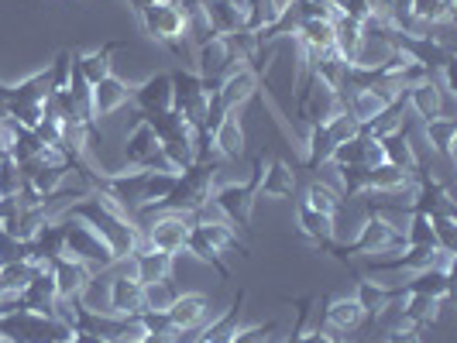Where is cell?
Here are the masks:
<instances>
[{"mask_svg": "<svg viewBox=\"0 0 457 343\" xmlns=\"http://www.w3.org/2000/svg\"><path fill=\"white\" fill-rule=\"evenodd\" d=\"M55 216H59V220H79V224H87V227L114 251L117 265L128 261L137 248H145V233H141V227L135 224V216H128L124 206L114 203V200L104 196V192H87V196L72 200V203H69L62 213H55Z\"/></svg>", "mask_w": 457, "mask_h": 343, "instance_id": "obj_1", "label": "cell"}, {"mask_svg": "<svg viewBox=\"0 0 457 343\" xmlns=\"http://www.w3.org/2000/svg\"><path fill=\"white\" fill-rule=\"evenodd\" d=\"M217 172H220V159H217V155L186 165L183 172L176 176L172 192H169L155 209L141 213V220H152V216L169 213V209H172V213H196L200 206L210 203V196H213V189H217Z\"/></svg>", "mask_w": 457, "mask_h": 343, "instance_id": "obj_2", "label": "cell"}, {"mask_svg": "<svg viewBox=\"0 0 457 343\" xmlns=\"http://www.w3.org/2000/svg\"><path fill=\"white\" fill-rule=\"evenodd\" d=\"M406 244H403V233L392 227L389 220H382L378 213H368L365 220H361V227L354 233V241H327L320 244L323 254H330V257H337L341 265H351V257L354 254H365V257H378V254H392V251H403Z\"/></svg>", "mask_w": 457, "mask_h": 343, "instance_id": "obj_3", "label": "cell"}, {"mask_svg": "<svg viewBox=\"0 0 457 343\" xmlns=\"http://www.w3.org/2000/svg\"><path fill=\"white\" fill-rule=\"evenodd\" d=\"M265 165H269L265 155H258L248 183H224L217 185L213 196H210V203L224 213V220L234 230H252V213L254 203H258V185H262V176H265Z\"/></svg>", "mask_w": 457, "mask_h": 343, "instance_id": "obj_4", "label": "cell"}, {"mask_svg": "<svg viewBox=\"0 0 457 343\" xmlns=\"http://www.w3.org/2000/svg\"><path fill=\"white\" fill-rule=\"evenodd\" d=\"M62 337H72V330L59 316L31 313L21 306L0 313V340L4 343H52Z\"/></svg>", "mask_w": 457, "mask_h": 343, "instance_id": "obj_5", "label": "cell"}, {"mask_svg": "<svg viewBox=\"0 0 457 343\" xmlns=\"http://www.w3.org/2000/svg\"><path fill=\"white\" fill-rule=\"evenodd\" d=\"M137 24L145 28V35L155 45L169 48L176 59H183V38L189 35V24H186V11L179 0H159V4L145 7L137 14Z\"/></svg>", "mask_w": 457, "mask_h": 343, "instance_id": "obj_6", "label": "cell"}, {"mask_svg": "<svg viewBox=\"0 0 457 343\" xmlns=\"http://www.w3.org/2000/svg\"><path fill=\"white\" fill-rule=\"evenodd\" d=\"M213 90H217V83H210L189 69H179V72H172V110L183 117L193 131H200L206 127Z\"/></svg>", "mask_w": 457, "mask_h": 343, "instance_id": "obj_7", "label": "cell"}, {"mask_svg": "<svg viewBox=\"0 0 457 343\" xmlns=\"http://www.w3.org/2000/svg\"><path fill=\"white\" fill-rule=\"evenodd\" d=\"M344 110V93L334 90V86H327L320 83L313 72H303V79H299V90H296V117L303 124H327L330 117Z\"/></svg>", "mask_w": 457, "mask_h": 343, "instance_id": "obj_8", "label": "cell"}, {"mask_svg": "<svg viewBox=\"0 0 457 343\" xmlns=\"http://www.w3.org/2000/svg\"><path fill=\"white\" fill-rule=\"evenodd\" d=\"M62 227H66V254L76 257V261H83L93 274L107 272V268L117 265L114 251H111L87 224H79V220H62Z\"/></svg>", "mask_w": 457, "mask_h": 343, "instance_id": "obj_9", "label": "cell"}, {"mask_svg": "<svg viewBox=\"0 0 457 343\" xmlns=\"http://www.w3.org/2000/svg\"><path fill=\"white\" fill-rule=\"evenodd\" d=\"M189 227H193L189 213H172V209H169V213H159L155 220H145V224H141V233H145V244H148V248L176 257V254L186 251Z\"/></svg>", "mask_w": 457, "mask_h": 343, "instance_id": "obj_10", "label": "cell"}, {"mask_svg": "<svg viewBox=\"0 0 457 343\" xmlns=\"http://www.w3.org/2000/svg\"><path fill=\"white\" fill-rule=\"evenodd\" d=\"M124 161H128L131 168H148V172L169 168L159 135H155V127H152L145 117H137V124L128 131V137H124ZM172 172H176V168H172Z\"/></svg>", "mask_w": 457, "mask_h": 343, "instance_id": "obj_11", "label": "cell"}, {"mask_svg": "<svg viewBox=\"0 0 457 343\" xmlns=\"http://www.w3.org/2000/svg\"><path fill=\"white\" fill-rule=\"evenodd\" d=\"M234 66H241V55L234 38H220V35H210L204 42H196V76H204L210 83H217L220 76H228Z\"/></svg>", "mask_w": 457, "mask_h": 343, "instance_id": "obj_12", "label": "cell"}, {"mask_svg": "<svg viewBox=\"0 0 457 343\" xmlns=\"http://www.w3.org/2000/svg\"><path fill=\"white\" fill-rule=\"evenodd\" d=\"M24 244H28V261L35 268H52V261L66 254V227H62V220L59 216L46 220Z\"/></svg>", "mask_w": 457, "mask_h": 343, "instance_id": "obj_13", "label": "cell"}, {"mask_svg": "<svg viewBox=\"0 0 457 343\" xmlns=\"http://www.w3.org/2000/svg\"><path fill=\"white\" fill-rule=\"evenodd\" d=\"M365 309L358 306L354 296H337V298H327V309H323V323L320 330H327L334 340H344V333H354L361 330L365 323Z\"/></svg>", "mask_w": 457, "mask_h": 343, "instance_id": "obj_14", "label": "cell"}, {"mask_svg": "<svg viewBox=\"0 0 457 343\" xmlns=\"http://www.w3.org/2000/svg\"><path fill=\"white\" fill-rule=\"evenodd\" d=\"M107 313L124 316V320H135L145 313V285L131 272L114 274L111 292H107Z\"/></svg>", "mask_w": 457, "mask_h": 343, "instance_id": "obj_15", "label": "cell"}, {"mask_svg": "<svg viewBox=\"0 0 457 343\" xmlns=\"http://www.w3.org/2000/svg\"><path fill=\"white\" fill-rule=\"evenodd\" d=\"M52 278H55L59 302H72V298L87 296V289H90V282H93V272L83 265V261H76V257L62 254V257L52 261Z\"/></svg>", "mask_w": 457, "mask_h": 343, "instance_id": "obj_16", "label": "cell"}, {"mask_svg": "<svg viewBox=\"0 0 457 343\" xmlns=\"http://www.w3.org/2000/svg\"><path fill=\"white\" fill-rule=\"evenodd\" d=\"M131 93L135 86L131 83H124L120 76H107V79H100L96 86L90 90V110H93V120L100 124V120H107L111 114H117L120 107H128L131 103Z\"/></svg>", "mask_w": 457, "mask_h": 343, "instance_id": "obj_17", "label": "cell"}, {"mask_svg": "<svg viewBox=\"0 0 457 343\" xmlns=\"http://www.w3.org/2000/svg\"><path fill=\"white\" fill-rule=\"evenodd\" d=\"M169 323L179 330V333H189V330H200L210 320V298L204 292H176V298L169 302L165 309Z\"/></svg>", "mask_w": 457, "mask_h": 343, "instance_id": "obj_18", "label": "cell"}, {"mask_svg": "<svg viewBox=\"0 0 457 343\" xmlns=\"http://www.w3.org/2000/svg\"><path fill=\"white\" fill-rule=\"evenodd\" d=\"M131 103L141 110V117L172 110V72H155V76H148L141 86H135Z\"/></svg>", "mask_w": 457, "mask_h": 343, "instance_id": "obj_19", "label": "cell"}, {"mask_svg": "<svg viewBox=\"0 0 457 343\" xmlns=\"http://www.w3.org/2000/svg\"><path fill=\"white\" fill-rule=\"evenodd\" d=\"M172 254L165 251H155V248H137L128 261H120V265H128V272L135 274L141 285H155V282H165V278H172Z\"/></svg>", "mask_w": 457, "mask_h": 343, "instance_id": "obj_20", "label": "cell"}, {"mask_svg": "<svg viewBox=\"0 0 457 343\" xmlns=\"http://www.w3.org/2000/svg\"><path fill=\"white\" fill-rule=\"evenodd\" d=\"M18 306H21V309H31V313H46V316H55V313H59V292H55L52 268H38V272H35V278L24 285V292L18 296Z\"/></svg>", "mask_w": 457, "mask_h": 343, "instance_id": "obj_21", "label": "cell"}, {"mask_svg": "<svg viewBox=\"0 0 457 343\" xmlns=\"http://www.w3.org/2000/svg\"><path fill=\"white\" fill-rule=\"evenodd\" d=\"M210 144H213V155L220 161H234L245 155V127H241L237 110H228V114L213 124Z\"/></svg>", "mask_w": 457, "mask_h": 343, "instance_id": "obj_22", "label": "cell"}, {"mask_svg": "<svg viewBox=\"0 0 457 343\" xmlns=\"http://www.w3.org/2000/svg\"><path fill=\"white\" fill-rule=\"evenodd\" d=\"M204 18L210 35H220V38H234L245 31V7L237 0H206Z\"/></svg>", "mask_w": 457, "mask_h": 343, "instance_id": "obj_23", "label": "cell"}, {"mask_svg": "<svg viewBox=\"0 0 457 343\" xmlns=\"http://www.w3.org/2000/svg\"><path fill=\"white\" fill-rule=\"evenodd\" d=\"M299 189V176L289 161L272 159L265 165V176L258 185V200H293Z\"/></svg>", "mask_w": 457, "mask_h": 343, "instance_id": "obj_24", "label": "cell"}, {"mask_svg": "<svg viewBox=\"0 0 457 343\" xmlns=\"http://www.w3.org/2000/svg\"><path fill=\"white\" fill-rule=\"evenodd\" d=\"M416 185V176L406 172V168H399V165H389V161H382V165H375V168H368V185L365 192L368 196H399V192H406Z\"/></svg>", "mask_w": 457, "mask_h": 343, "instance_id": "obj_25", "label": "cell"}, {"mask_svg": "<svg viewBox=\"0 0 457 343\" xmlns=\"http://www.w3.org/2000/svg\"><path fill=\"white\" fill-rule=\"evenodd\" d=\"M403 296V285H389V282H371V278H358L354 285V298L365 309V316H382L386 309H392V302Z\"/></svg>", "mask_w": 457, "mask_h": 343, "instance_id": "obj_26", "label": "cell"}, {"mask_svg": "<svg viewBox=\"0 0 457 343\" xmlns=\"http://www.w3.org/2000/svg\"><path fill=\"white\" fill-rule=\"evenodd\" d=\"M406 107H410V114H416L423 124L434 120V117H444V93H440V83H436L434 76L412 83L410 90H406Z\"/></svg>", "mask_w": 457, "mask_h": 343, "instance_id": "obj_27", "label": "cell"}, {"mask_svg": "<svg viewBox=\"0 0 457 343\" xmlns=\"http://www.w3.org/2000/svg\"><path fill=\"white\" fill-rule=\"evenodd\" d=\"M403 306H399V326H412V330H423V326H434L440 309L447 302L430 296H416V292H403Z\"/></svg>", "mask_w": 457, "mask_h": 343, "instance_id": "obj_28", "label": "cell"}, {"mask_svg": "<svg viewBox=\"0 0 457 343\" xmlns=\"http://www.w3.org/2000/svg\"><path fill=\"white\" fill-rule=\"evenodd\" d=\"M117 48H124V42H107V45L93 48V52H76V72L96 86L100 79H107L111 72H114V62H111V55H114Z\"/></svg>", "mask_w": 457, "mask_h": 343, "instance_id": "obj_29", "label": "cell"}, {"mask_svg": "<svg viewBox=\"0 0 457 343\" xmlns=\"http://www.w3.org/2000/svg\"><path fill=\"white\" fill-rule=\"evenodd\" d=\"M334 148L337 144H334V137L327 131V124H313L306 141H303V168H310V172L323 168L330 161V155H334Z\"/></svg>", "mask_w": 457, "mask_h": 343, "instance_id": "obj_30", "label": "cell"}, {"mask_svg": "<svg viewBox=\"0 0 457 343\" xmlns=\"http://www.w3.org/2000/svg\"><path fill=\"white\" fill-rule=\"evenodd\" d=\"M454 7H457V0H412L410 18L416 28L430 31V28H436V24L454 21Z\"/></svg>", "mask_w": 457, "mask_h": 343, "instance_id": "obj_31", "label": "cell"}, {"mask_svg": "<svg viewBox=\"0 0 457 343\" xmlns=\"http://www.w3.org/2000/svg\"><path fill=\"white\" fill-rule=\"evenodd\" d=\"M382 155L389 165H399V168H406V172H420V155H416V144H412L410 137V127H403V131H395V135L382 137Z\"/></svg>", "mask_w": 457, "mask_h": 343, "instance_id": "obj_32", "label": "cell"}, {"mask_svg": "<svg viewBox=\"0 0 457 343\" xmlns=\"http://www.w3.org/2000/svg\"><path fill=\"white\" fill-rule=\"evenodd\" d=\"M361 45H365V31H361V24L351 21V18H337V21H334V55L351 66V62L358 59Z\"/></svg>", "mask_w": 457, "mask_h": 343, "instance_id": "obj_33", "label": "cell"}, {"mask_svg": "<svg viewBox=\"0 0 457 343\" xmlns=\"http://www.w3.org/2000/svg\"><path fill=\"white\" fill-rule=\"evenodd\" d=\"M423 135H427L430 148H434L440 159L447 161V165H454V141H457L454 117H434V120H427L423 124Z\"/></svg>", "mask_w": 457, "mask_h": 343, "instance_id": "obj_34", "label": "cell"}, {"mask_svg": "<svg viewBox=\"0 0 457 343\" xmlns=\"http://www.w3.org/2000/svg\"><path fill=\"white\" fill-rule=\"evenodd\" d=\"M296 220H299V230H303V237H310L317 248L337 237V220H334V216H327V213H317V209H310V206H303V203L296 206Z\"/></svg>", "mask_w": 457, "mask_h": 343, "instance_id": "obj_35", "label": "cell"}, {"mask_svg": "<svg viewBox=\"0 0 457 343\" xmlns=\"http://www.w3.org/2000/svg\"><path fill=\"white\" fill-rule=\"evenodd\" d=\"M183 254H193L200 265L213 268L220 282H230V268H228V261H224V254L217 251V248H213V244H210V241H206L196 227H189V237H186V251Z\"/></svg>", "mask_w": 457, "mask_h": 343, "instance_id": "obj_36", "label": "cell"}, {"mask_svg": "<svg viewBox=\"0 0 457 343\" xmlns=\"http://www.w3.org/2000/svg\"><path fill=\"white\" fill-rule=\"evenodd\" d=\"M403 292H416V296H430L447 302L451 298V274L447 272H436V268H427V272H416L403 285Z\"/></svg>", "mask_w": 457, "mask_h": 343, "instance_id": "obj_37", "label": "cell"}, {"mask_svg": "<svg viewBox=\"0 0 457 343\" xmlns=\"http://www.w3.org/2000/svg\"><path fill=\"white\" fill-rule=\"evenodd\" d=\"M341 192L337 189H330L327 183H310L306 185V196H303V206H310V209H317V213H327V216H334L337 220V209H341Z\"/></svg>", "mask_w": 457, "mask_h": 343, "instance_id": "obj_38", "label": "cell"}, {"mask_svg": "<svg viewBox=\"0 0 457 343\" xmlns=\"http://www.w3.org/2000/svg\"><path fill=\"white\" fill-rule=\"evenodd\" d=\"M42 148H46L42 137L18 124V135H14V144H11V159L18 161V165H28V161H35L42 155Z\"/></svg>", "mask_w": 457, "mask_h": 343, "instance_id": "obj_39", "label": "cell"}, {"mask_svg": "<svg viewBox=\"0 0 457 343\" xmlns=\"http://www.w3.org/2000/svg\"><path fill=\"white\" fill-rule=\"evenodd\" d=\"M299 21H337L341 11L334 0H293Z\"/></svg>", "mask_w": 457, "mask_h": 343, "instance_id": "obj_40", "label": "cell"}, {"mask_svg": "<svg viewBox=\"0 0 457 343\" xmlns=\"http://www.w3.org/2000/svg\"><path fill=\"white\" fill-rule=\"evenodd\" d=\"M403 244H434V227H430V216L427 213H420V209H412L410 216H406V227H403Z\"/></svg>", "mask_w": 457, "mask_h": 343, "instance_id": "obj_41", "label": "cell"}, {"mask_svg": "<svg viewBox=\"0 0 457 343\" xmlns=\"http://www.w3.org/2000/svg\"><path fill=\"white\" fill-rule=\"evenodd\" d=\"M368 144H371V137H365V135L351 137V141H344V144H337V148H334L330 161H334L337 168H341V165H365Z\"/></svg>", "mask_w": 457, "mask_h": 343, "instance_id": "obj_42", "label": "cell"}, {"mask_svg": "<svg viewBox=\"0 0 457 343\" xmlns=\"http://www.w3.org/2000/svg\"><path fill=\"white\" fill-rule=\"evenodd\" d=\"M72 72H76V52H72V48H62V52L55 55V62L48 66V83H52V93L66 90L69 79H72Z\"/></svg>", "mask_w": 457, "mask_h": 343, "instance_id": "obj_43", "label": "cell"}, {"mask_svg": "<svg viewBox=\"0 0 457 343\" xmlns=\"http://www.w3.org/2000/svg\"><path fill=\"white\" fill-rule=\"evenodd\" d=\"M341 200H354L365 196L368 185V165H341Z\"/></svg>", "mask_w": 457, "mask_h": 343, "instance_id": "obj_44", "label": "cell"}, {"mask_svg": "<svg viewBox=\"0 0 457 343\" xmlns=\"http://www.w3.org/2000/svg\"><path fill=\"white\" fill-rule=\"evenodd\" d=\"M427 216H430V227H434L436 248L457 251V216H447V213H427Z\"/></svg>", "mask_w": 457, "mask_h": 343, "instance_id": "obj_45", "label": "cell"}, {"mask_svg": "<svg viewBox=\"0 0 457 343\" xmlns=\"http://www.w3.org/2000/svg\"><path fill=\"white\" fill-rule=\"evenodd\" d=\"M278 330H282V323L278 320L254 323V326H237L234 337H230V343H272Z\"/></svg>", "mask_w": 457, "mask_h": 343, "instance_id": "obj_46", "label": "cell"}, {"mask_svg": "<svg viewBox=\"0 0 457 343\" xmlns=\"http://www.w3.org/2000/svg\"><path fill=\"white\" fill-rule=\"evenodd\" d=\"M176 298L172 282H155V285H145V309H169V302Z\"/></svg>", "mask_w": 457, "mask_h": 343, "instance_id": "obj_47", "label": "cell"}, {"mask_svg": "<svg viewBox=\"0 0 457 343\" xmlns=\"http://www.w3.org/2000/svg\"><path fill=\"white\" fill-rule=\"evenodd\" d=\"M11 261H28V244L0 230V265H11Z\"/></svg>", "mask_w": 457, "mask_h": 343, "instance_id": "obj_48", "label": "cell"}, {"mask_svg": "<svg viewBox=\"0 0 457 343\" xmlns=\"http://www.w3.org/2000/svg\"><path fill=\"white\" fill-rule=\"evenodd\" d=\"M179 330L176 326H165V330H148L145 337H141V343H179Z\"/></svg>", "mask_w": 457, "mask_h": 343, "instance_id": "obj_49", "label": "cell"}, {"mask_svg": "<svg viewBox=\"0 0 457 343\" xmlns=\"http://www.w3.org/2000/svg\"><path fill=\"white\" fill-rule=\"evenodd\" d=\"M386 343H423V333L412 326H395V330H389Z\"/></svg>", "mask_w": 457, "mask_h": 343, "instance_id": "obj_50", "label": "cell"}, {"mask_svg": "<svg viewBox=\"0 0 457 343\" xmlns=\"http://www.w3.org/2000/svg\"><path fill=\"white\" fill-rule=\"evenodd\" d=\"M296 343H334V337H330L327 330H320V326H317V330H310V333L303 330V333L296 337Z\"/></svg>", "mask_w": 457, "mask_h": 343, "instance_id": "obj_51", "label": "cell"}, {"mask_svg": "<svg viewBox=\"0 0 457 343\" xmlns=\"http://www.w3.org/2000/svg\"><path fill=\"white\" fill-rule=\"evenodd\" d=\"M69 343H111V340H104V337H96V333H83V330H72Z\"/></svg>", "mask_w": 457, "mask_h": 343, "instance_id": "obj_52", "label": "cell"}, {"mask_svg": "<svg viewBox=\"0 0 457 343\" xmlns=\"http://www.w3.org/2000/svg\"><path fill=\"white\" fill-rule=\"evenodd\" d=\"M128 4H131V11H135V18H137L145 7H152V4H159V0H128Z\"/></svg>", "mask_w": 457, "mask_h": 343, "instance_id": "obj_53", "label": "cell"}, {"mask_svg": "<svg viewBox=\"0 0 457 343\" xmlns=\"http://www.w3.org/2000/svg\"><path fill=\"white\" fill-rule=\"evenodd\" d=\"M124 343H141V340H124Z\"/></svg>", "mask_w": 457, "mask_h": 343, "instance_id": "obj_54", "label": "cell"}, {"mask_svg": "<svg viewBox=\"0 0 457 343\" xmlns=\"http://www.w3.org/2000/svg\"><path fill=\"white\" fill-rule=\"evenodd\" d=\"M334 343H347V340H334Z\"/></svg>", "mask_w": 457, "mask_h": 343, "instance_id": "obj_55", "label": "cell"}, {"mask_svg": "<svg viewBox=\"0 0 457 343\" xmlns=\"http://www.w3.org/2000/svg\"><path fill=\"white\" fill-rule=\"evenodd\" d=\"M196 343H204V340H196Z\"/></svg>", "mask_w": 457, "mask_h": 343, "instance_id": "obj_56", "label": "cell"}, {"mask_svg": "<svg viewBox=\"0 0 457 343\" xmlns=\"http://www.w3.org/2000/svg\"><path fill=\"white\" fill-rule=\"evenodd\" d=\"M0 343H4V340H0Z\"/></svg>", "mask_w": 457, "mask_h": 343, "instance_id": "obj_57", "label": "cell"}]
</instances>
